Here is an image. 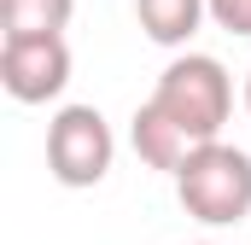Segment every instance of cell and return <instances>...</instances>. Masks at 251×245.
Masks as SVG:
<instances>
[{"label":"cell","mask_w":251,"mask_h":245,"mask_svg":"<svg viewBox=\"0 0 251 245\" xmlns=\"http://www.w3.org/2000/svg\"><path fill=\"white\" fill-rule=\"evenodd\" d=\"M234 111V76L222 70V59L210 53H176V59L158 70L152 94L134 105L128 122V146L146 170H164L176 175L181 158L204 140H222V122Z\"/></svg>","instance_id":"cell-1"},{"label":"cell","mask_w":251,"mask_h":245,"mask_svg":"<svg viewBox=\"0 0 251 245\" xmlns=\"http://www.w3.org/2000/svg\"><path fill=\"white\" fill-rule=\"evenodd\" d=\"M176 198L204 228H240L251 216V152L228 140L193 146L176 170Z\"/></svg>","instance_id":"cell-2"},{"label":"cell","mask_w":251,"mask_h":245,"mask_svg":"<svg viewBox=\"0 0 251 245\" xmlns=\"http://www.w3.org/2000/svg\"><path fill=\"white\" fill-rule=\"evenodd\" d=\"M199 245H216V240H199Z\"/></svg>","instance_id":"cell-9"},{"label":"cell","mask_w":251,"mask_h":245,"mask_svg":"<svg viewBox=\"0 0 251 245\" xmlns=\"http://www.w3.org/2000/svg\"><path fill=\"white\" fill-rule=\"evenodd\" d=\"M76 0H0V41L6 35H64Z\"/></svg>","instance_id":"cell-6"},{"label":"cell","mask_w":251,"mask_h":245,"mask_svg":"<svg viewBox=\"0 0 251 245\" xmlns=\"http://www.w3.org/2000/svg\"><path fill=\"white\" fill-rule=\"evenodd\" d=\"M204 18H210V0H134V24L146 29V41L176 47V53L199 35Z\"/></svg>","instance_id":"cell-5"},{"label":"cell","mask_w":251,"mask_h":245,"mask_svg":"<svg viewBox=\"0 0 251 245\" xmlns=\"http://www.w3.org/2000/svg\"><path fill=\"white\" fill-rule=\"evenodd\" d=\"M0 88L18 105H47L70 88V41L64 35H6L0 41Z\"/></svg>","instance_id":"cell-4"},{"label":"cell","mask_w":251,"mask_h":245,"mask_svg":"<svg viewBox=\"0 0 251 245\" xmlns=\"http://www.w3.org/2000/svg\"><path fill=\"white\" fill-rule=\"evenodd\" d=\"M117 164V134L100 105H59L47 122V170L59 187H100Z\"/></svg>","instance_id":"cell-3"},{"label":"cell","mask_w":251,"mask_h":245,"mask_svg":"<svg viewBox=\"0 0 251 245\" xmlns=\"http://www.w3.org/2000/svg\"><path fill=\"white\" fill-rule=\"evenodd\" d=\"M246 111H251V70H246Z\"/></svg>","instance_id":"cell-8"},{"label":"cell","mask_w":251,"mask_h":245,"mask_svg":"<svg viewBox=\"0 0 251 245\" xmlns=\"http://www.w3.org/2000/svg\"><path fill=\"white\" fill-rule=\"evenodd\" d=\"M210 24L228 35H251V0H210Z\"/></svg>","instance_id":"cell-7"}]
</instances>
